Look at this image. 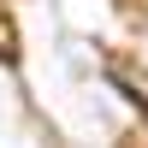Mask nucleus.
<instances>
[{
	"label": "nucleus",
	"instance_id": "obj_2",
	"mask_svg": "<svg viewBox=\"0 0 148 148\" xmlns=\"http://www.w3.org/2000/svg\"><path fill=\"white\" fill-rule=\"evenodd\" d=\"M125 18L130 24H148V0H125Z\"/></svg>",
	"mask_w": 148,
	"mask_h": 148
},
{
	"label": "nucleus",
	"instance_id": "obj_1",
	"mask_svg": "<svg viewBox=\"0 0 148 148\" xmlns=\"http://www.w3.org/2000/svg\"><path fill=\"white\" fill-rule=\"evenodd\" d=\"M18 59V24H12V12L0 6V65H12Z\"/></svg>",
	"mask_w": 148,
	"mask_h": 148
}]
</instances>
